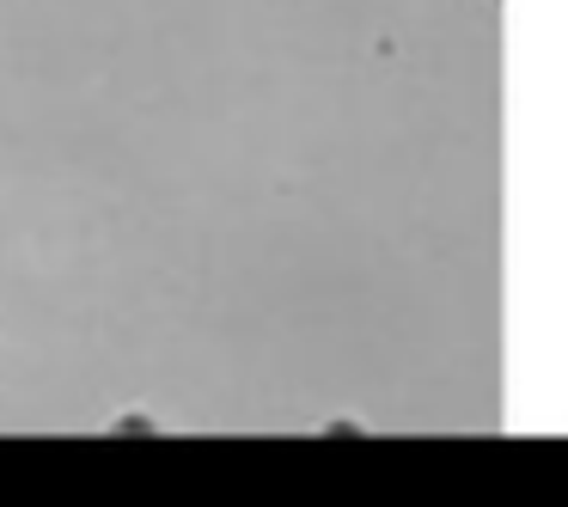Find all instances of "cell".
<instances>
[{
	"label": "cell",
	"mask_w": 568,
	"mask_h": 507,
	"mask_svg": "<svg viewBox=\"0 0 568 507\" xmlns=\"http://www.w3.org/2000/svg\"><path fill=\"white\" fill-rule=\"evenodd\" d=\"M111 434H116V440H129V434H135V440H153L160 422H153L148 409H123V416H111Z\"/></svg>",
	"instance_id": "cell-1"
}]
</instances>
